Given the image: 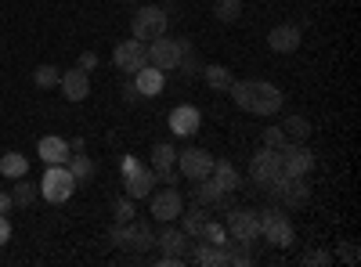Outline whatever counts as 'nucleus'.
Returning <instances> with one entry per match:
<instances>
[{
  "instance_id": "a878e982",
  "label": "nucleus",
  "mask_w": 361,
  "mask_h": 267,
  "mask_svg": "<svg viewBox=\"0 0 361 267\" xmlns=\"http://www.w3.org/2000/svg\"><path fill=\"white\" fill-rule=\"evenodd\" d=\"M311 120L307 116H286L282 120V134H286V141H307L311 137Z\"/></svg>"
},
{
  "instance_id": "72a5a7b5",
  "label": "nucleus",
  "mask_w": 361,
  "mask_h": 267,
  "mask_svg": "<svg viewBox=\"0 0 361 267\" xmlns=\"http://www.w3.org/2000/svg\"><path fill=\"white\" fill-rule=\"evenodd\" d=\"M58 80H62L58 66H37V69H33V83L40 87V91H51V87H58Z\"/></svg>"
},
{
  "instance_id": "c85d7f7f",
  "label": "nucleus",
  "mask_w": 361,
  "mask_h": 267,
  "mask_svg": "<svg viewBox=\"0 0 361 267\" xmlns=\"http://www.w3.org/2000/svg\"><path fill=\"white\" fill-rule=\"evenodd\" d=\"M66 166H69V173L76 177V185H83V181H90V177H94V159H90L87 152H73Z\"/></svg>"
},
{
  "instance_id": "c756f323",
  "label": "nucleus",
  "mask_w": 361,
  "mask_h": 267,
  "mask_svg": "<svg viewBox=\"0 0 361 267\" xmlns=\"http://www.w3.org/2000/svg\"><path fill=\"white\" fill-rule=\"evenodd\" d=\"M25 173H29V159L22 152H8L4 159H0V177L15 181V177H25Z\"/></svg>"
},
{
  "instance_id": "412c9836",
  "label": "nucleus",
  "mask_w": 361,
  "mask_h": 267,
  "mask_svg": "<svg viewBox=\"0 0 361 267\" xmlns=\"http://www.w3.org/2000/svg\"><path fill=\"white\" fill-rule=\"evenodd\" d=\"M195 202L199 206H221V210H231V199H228V192H221L209 177H202V181H195Z\"/></svg>"
},
{
  "instance_id": "aec40b11",
  "label": "nucleus",
  "mask_w": 361,
  "mask_h": 267,
  "mask_svg": "<svg viewBox=\"0 0 361 267\" xmlns=\"http://www.w3.org/2000/svg\"><path fill=\"white\" fill-rule=\"evenodd\" d=\"M37 156H40L47 166H58V163H69L73 148H69V141H66V137L47 134V137H40V144H37Z\"/></svg>"
},
{
  "instance_id": "473e14b6",
  "label": "nucleus",
  "mask_w": 361,
  "mask_h": 267,
  "mask_svg": "<svg viewBox=\"0 0 361 267\" xmlns=\"http://www.w3.org/2000/svg\"><path fill=\"white\" fill-rule=\"evenodd\" d=\"M238 15H243V0H217L214 4L217 22H238Z\"/></svg>"
},
{
  "instance_id": "7c9ffc66",
  "label": "nucleus",
  "mask_w": 361,
  "mask_h": 267,
  "mask_svg": "<svg viewBox=\"0 0 361 267\" xmlns=\"http://www.w3.org/2000/svg\"><path fill=\"white\" fill-rule=\"evenodd\" d=\"M40 195V188L33 185V181H25V177H15V185H11V202L15 206H29Z\"/></svg>"
},
{
  "instance_id": "6ab92c4d",
  "label": "nucleus",
  "mask_w": 361,
  "mask_h": 267,
  "mask_svg": "<svg viewBox=\"0 0 361 267\" xmlns=\"http://www.w3.org/2000/svg\"><path fill=\"white\" fill-rule=\"evenodd\" d=\"M199 123H202V112H199L195 105H177V108L170 112V130H173L177 137H192V134L199 130Z\"/></svg>"
},
{
  "instance_id": "bb28decb",
  "label": "nucleus",
  "mask_w": 361,
  "mask_h": 267,
  "mask_svg": "<svg viewBox=\"0 0 361 267\" xmlns=\"http://www.w3.org/2000/svg\"><path fill=\"white\" fill-rule=\"evenodd\" d=\"M177 221H180V231H185L188 239H199V228L206 224V206H199V202H195L192 210H180V217H177Z\"/></svg>"
},
{
  "instance_id": "37998d69",
  "label": "nucleus",
  "mask_w": 361,
  "mask_h": 267,
  "mask_svg": "<svg viewBox=\"0 0 361 267\" xmlns=\"http://www.w3.org/2000/svg\"><path fill=\"white\" fill-rule=\"evenodd\" d=\"M69 148H73V152H87V144H83V137H76V141H69Z\"/></svg>"
},
{
  "instance_id": "4be33fe9",
  "label": "nucleus",
  "mask_w": 361,
  "mask_h": 267,
  "mask_svg": "<svg viewBox=\"0 0 361 267\" xmlns=\"http://www.w3.org/2000/svg\"><path fill=\"white\" fill-rule=\"evenodd\" d=\"M209 181H214L221 192H235L238 185H243V177H238V170H235V163H228V159H214V170H209Z\"/></svg>"
},
{
  "instance_id": "f8f14e48",
  "label": "nucleus",
  "mask_w": 361,
  "mask_h": 267,
  "mask_svg": "<svg viewBox=\"0 0 361 267\" xmlns=\"http://www.w3.org/2000/svg\"><path fill=\"white\" fill-rule=\"evenodd\" d=\"M112 62H116V69H123L127 76H134L141 66H148V47L141 44V40H123V44H116V51H112Z\"/></svg>"
},
{
  "instance_id": "4c0bfd02",
  "label": "nucleus",
  "mask_w": 361,
  "mask_h": 267,
  "mask_svg": "<svg viewBox=\"0 0 361 267\" xmlns=\"http://www.w3.org/2000/svg\"><path fill=\"white\" fill-rule=\"evenodd\" d=\"M340 260L354 267V263L361 260V253H357V246H354V242H343V246H340Z\"/></svg>"
},
{
  "instance_id": "cd10ccee",
  "label": "nucleus",
  "mask_w": 361,
  "mask_h": 267,
  "mask_svg": "<svg viewBox=\"0 0 361 267\" xmlns=\"http://www.w3.org/2000/svg\"><path fill=\"white\" fill-rule=\"evenodd\" d=\"M177 47H180V62H177V69L185 73V76H199L206 62H199V54L192 51V44H188L185 37H177Z\"/></svg>"
},
{
  "instance_id": "7ed1b4c3",
  "label": "nucleus",
  "mask_w": 361,
  "mask_h": 267,
  "mask_svg": "<svg viewBox=\"0 0 361 267\" xmlns=\"http://www.w3.org/2000/svg\"><path fill=\"white\" fill-rule=\"evenodd\" d=\"M112 246H119V249H134V253H148L156 246V231L148 228V221H123V224H116L112 228Z\"/></svg>"
},
{
  "instance_id": "f3484780",
  "label": "nucleus",
  "mask_w": 361,
  "mask_h": 267,
  "mask_svg": "<svg viewBox=\"0 0 361 267\" xmlns=\"http://www.w3.org/2000/svg\"><path fill=\"white\" fill-rule=\"evenodd\" d=\"M58 87H62V94L69 101H87L90 98V73H83L80 66L76 69H66L62 80H58Z\"/></svg>"
},
{
  "instance_id": "0eeeda50",
  "label": "nucleus",
  "mask_w": 361,
  "mask_h": 267,
  "mask_svg": "<svg viewBox=\"0 0 361 267\" xmlns=\"http://www.w3.org/2000/svg\"><path fill=\"white\" fill-rule=\"evenodd\" d=\"M224 228L235 239V246H253V239L260 235V210H250V206H231Z\"/></svg>"
},
{
  "instance_id": "ea45409f",
  "label": "nucleus",
  "mask_w": 361,
  "mask_h": 267,
  "mask_svg": "<svg viewBox=\"0 0 361 267\" xmlns=\"http://www.w3.org/2000/svg\"><path fill=\"white\" fill-rule=\"evenodd\" d=\"M8 239H11V221L8 213H0V246H8Z\"/></svg>"
},
{
  "instance_id": "393cba45",
  "label": "nucleus",
  "mask_w": 361,
  "mask_h": 267,
  "mask_svg": "<svg viewBox=\"0 0 361 267\" xmlns=\"http://www.w3.org/2000/svg\"><path fill=\"white\" fill-rule=\"evenodd\" d=\"M199 76L206 80L209 91H228V87L235 83V80H231V69H224V66H217V62L202 66V73H199Z\"/></svg>"
},
{
  "instance_id": "6e6552de",
  "label": "nucleus",
  "mask_w": 361,
  "mask_h": 267,
  "mask_svg": "<svg viewBox=\"0 0 361 267\" xmlns=\"http://www.w3.org/2000/svg\"><path fill=\"white\" fill-rule=\"evenodd\" d=\"M279 166L286 177H307L314 170V152L304 141H286L279 148Z\"/></svg>"
},
{
  "instance_id": "5701e85b",
  "label": "nucleus",
  "mask_w": 361,
  "mask_h": 267,
  "mask_svg": "<svg viewBox=\"0 0 361 267\" xmlns=\"http://www.w3.org/2000/svg\"><path fill=\"white\" fill-rule=\"evenodd\" d=\"M195 242H209V246H217V249H224V253L235 246V239L228 235V228L217 224V221H209V217H206V224L199 228V239H195Z\"/></svg>"
},
{
  "instance_id": "dca6fc26",
  "label": "nucleus",
  "mask_w": 361,
  "mask_h": 267,
  "mask_svg": "<svg viewBox=\"0 0 361 267\" xmlns=\"http://www.w3.org/2000/svg\"><path fill=\"white\" fill-rule=\"evenodd\" d=\"M300 25H293V22H282V25H275L267 33V47L275 51V54H293L296 47H300Z\"/></svg>"
},
{
  "instance_id": "39448f33",
  "label": "nucleus",
  "mask_w": 361,
  "mask_h": 267,
  "mask_svg": "<svg viewBox=\"0 0 361 267\" xmlns=\"http://www.w3.org/2000/svg\"><path fill=\"white\" fill-rule=\"evenodd\" d=\"M37 188H40V195H44L51 206H62V202H69L73 192H76V177L69 173L66 163H58V166H47V173L40 177Z\"/></svg>"
},
{
  "instance_id": "423d86ee",
  "label": "nucleus",
  "mask_w": 361,
  "mask_h": 267,
  "mask_svg": "<svg viewBox=\"0 0 361 267\" xmlns=\"http://www.w3.org/2000/svg\"><path fill=\"white\" fill-rule=\"evenodd\" d=\"M260 235L267 239V246L275 249H289L296 231H293V221L279 210V206H267V210H260Z\"/></svg>"
},
{
  "instance_id": "2eb2a0df",
  "label": "nucleus",
  "mask_w": 361,
  "mask_h": 267,
  "mask_svg": "<svg viewBox=\"0 0 361 267\" xmlns=\"http://www.w3.org/2000/svg\"><path fill=\"white\" fill-rule=\"evenodd\" d=\"M145 47H148V66H156V69H163V73L177 69V62H180V47H177V40L159 37V40L145 44Z\"/></svg>"
},
{
  "instance_id": "2f4dec72",
  "label": "nucleus",
  "mask_w": 361,
  "mask_h": 267,
  "mask_svg": "<svg viewBox=\"0 0 361 267\" xmlns=\"http://www.w3.org/2000/svg\"><path fill=\"white\" fill-rule=\"evenodd\" d=\"M224 260H228V253L217 246H209V242L195 246V263H202V267H224Z\"/></svg>"
},
{
  "instance_id": "4468645a",
  "label": "nucleus",
  "mask_w": 361,
  "mask_h": 267,
  "mask_svg": "<svg viewBox=\"0 0 361 267\" xmlns=\"http://www.w3.org/2000/svg\"><path fill=\"white\" fill-rule=\"evenodd\" d=\"M156 170V177L159 181H166V185H173L177 181V148L173 144H166V141H159V144H152V163H148Z\"/></svg>"
},
{
  "instance_id": "f03ea898",
  "label": "nucleus",
  "mask_w": 361,
  "mask_h": 267,
  "mask_svg": "<svg viewBox=\"0 0 361 267\" xmlns=\"http://www.w3.org/2000/svg\"><path fill=\"white\" fill-rule=\"evenodd\" d=\"M166 25H170L166 8L141 4V8L134 11V18H130V33H134V40H141V44H152V40L166 37Z\"/></svg>"
},
{
  "instance_id": "ddd939ff",
  "label": "nucleus",
  "mask_w": 361,
  "mask_h": 267,
  "mask_svg": "<svg viewBox=\"0 0 361 267\" xmlns=\"http://www.w3.org/2000/svg\"><path fill=\"white\" fill-rule=\"evenodd\" d=\"M148 202H152V213L156 221H163V224H170V221H177L180 217V210H185V199H180V192L177 188H163V192H152L148 195Z\"/></svg>"
},
{
  "instance_id": "58836bf2",
  "label": "nucleus",
  "mask_w": 361,
  "mask_h": 267,
  "mask_svg": "<svg viewBox=\"0 0 361 267\" xmlns=\"http://www.w3.org/2000/svg\"><path fill=\"white\" fill-rule=\"evenodd\" d=\"M76 66H80L83 73H94V69H98V54H94V51H83Z\"/></svg>"
},
{
  "instance_id": "f704fd0d",
  "label": "nucleus",
  "mask_w": 361,
  "mask_h": 267,
  "mask_svg": "<svg viewBox=\"0 0 361 267\" xmlns=\"http://www.w3.org/2000/svg\"><path fill=\"white\" fill-rule=\"evenodd\" d=\"M112 217H116V224H123V221H134V217H137V210H134V199H130V195L116 199V202H112Z\"/></svg>"
},
{
  "instance_id": "9b49d317",
  "label": "nucleus",
  "mask_w": 361,
  "mask_h": 267,
  "mask_svg": "<svg viewBox=\"0 0 361 267\" xmlns=\"http://www.w3.org/2000/svg\"><path fill=\"white\" fill-rule=\"evenodd\" d=\"M209 170H214V156L206 148H185V152H177V173L188 177V181H202V177H209Z\"/></svg>"
},
{
  "instance_id": "b1692460",
  "label": "nucleus",
  "mask_w": 361,
  "mask_h": 267,
  "mask_svg": "<svg viewBox=\"0 0 361 267\" xmlns=\"http://www.w3.org/2000/svg\"><path fill=\"white\" fill-rule=\"evenodd\" d=\"M156 246L163 249V253H170V256H185V249H188V235L180 231V228H163L159 235H156Z\"/></svg>"
},
{
  "instance_id": "79ce46f5",
  "label": "nucleus",
  "mask_w": 361,
  "mask_h": 267,
  "mask_svg": "<svg viewBox=\"0 0 361 267\" xmlns=\"http://www.w3.org/2000/svg\"><path fill=\"white\" fill-rule=\"evenodd\" d=\"M123 98H127V101H137V98H141V94H137V87H134V80L123 83Z\"/></svg>"
},
{
  "instance_id": "1a4fd4ad",
  "label": "nucleus",
  "mask_w": 361,
  "mask_h": 267,
  "mask_svg": "<svg viewBox=\"0 0 361 267\" xmlns=\"http://www.w3.org/2000/svg\"><path fill=\"white\" fill-rule=\"evenodd\" d=\"M267 192L275 199H282L286 210H296V206H304L311 199V185H304V177H286V173H279L275 181L267 185Z\"/></svg>"
},
{
  "instance_id": "c9c22d12",
  "label": "nucleus",
  "mask_w": 361,
  "mask_h": 267,
  "mask_svg": "<svg viewBox=\"0 0 361 267\" xmlns=\"http://www.w3.org/2000/svg\"><path fill=\"white\" fill-rule=\"evenodd\" d=\"M304 263L307 267H329V263H333V253H329V249H314V253L304 256Z\"/></svg>"
},
{
  "instance_id": "9d476101",
  "label": "nucleus",
  "mask_w": 361,
  "mask_h": 267,
  "mask_svg": "<svg viewBox=\"0 0 361 267\" xmlns=\"http://www.w3.org/2000/svg\"><path fill=\"white\" fill-rule=\"evenodd\" d=\"M279 173H282V166H279V148L260 144L257 152L250 156V177H253V181H257L260 188H267Z\"/></svg>"
},
{
  "instance_id": "20e7f679",
  "label": "nucleus",
  "mask_w": 361,
  "mask_h": 267,
  "mask_svg": "<svg viewBox=\"0 0 361 267\" xmlns=\"http://www.w3.org/2000/svg\"><path fill=\"white\" fill-rule=\"evenodd\" d=\"M123 195H130L134 202L137 199H148L156 192V185H159V177H156V170L152 166H145V163H137L134 156H127L123 159Z\"/></svg>"
},
{
  "instance_id": "e433bc0d",
  "label": "nucleus",
  "mask_w": 361,
  "mask_h": 267,
  "mask_svg": "<svg viewBox=\"0 0 361 267\" xmlns=\"http://www.w3.org/2000/svg\"><path fill=\"white\" fill-rule=\"evenodd\" d=\"M264 144H267V148H282V144H286L282 127H267V130H264Z\"/></svg>"
},
{
  "instance_id": "a211bd4d",
  "label": "nucleus",
  "mask_w": 361,
  "mask_h": 267,
  "mask_svg": "<svg viewBox=\"0 0 361 267\" xmlns=\"http://www.w3.org/2000/svg\"><path fill=\"white\" fill-rule=\"evenodd\" d=\"M134 87H137L141 98H159L163 87H166V73L156 69V66H141V69L134 73Z\"/></svg>"
},
{
  "instance_id": "c03bdc74",
  "label": "nucleus",
  "mask_w": 361,
  "mask_h": 267,
  "mask_svg": "<svg viewBox=\"0 0 361 267\" xmlns=\"http://www.w3.org/2000/svg\"><path fill=\"white\" fill-rule=\"evenodd\" d=\"M134 4H137V0H134Z\"/></svg>"
},
{
  "instance_id": "f257e3e1",
  "label": "nucleus",
  "mask_w": 361,
  "mask_h": 267,
  "mask_svg": "<svg viewBox=\"0 0 361 267\" xmlns=\"http://www.w3.org/2000/svg\"><path fill=\"white\" fill-rule=\"evenodd\" d=\"M228 94H231V101L238 108L253 112V116H279L282 101H286V94L279 91L275 83H267V80H235L228 87Z\"/></svg>"
},
{
  "instance_id": "a19ab883",
  "label": "nucleus",
  "mask_w": 361,
  "mask_h": 267,
  "mask_svg": "<svg viewBox=\"0 0 361 267\" xmlns=\"http://www.w3.org/2000/svg\"><path fill=\"white\" fill-rule=\"evenodd\" d=\"M11 192H0V213H11Z\"/></svg>"
}]
</instances>
